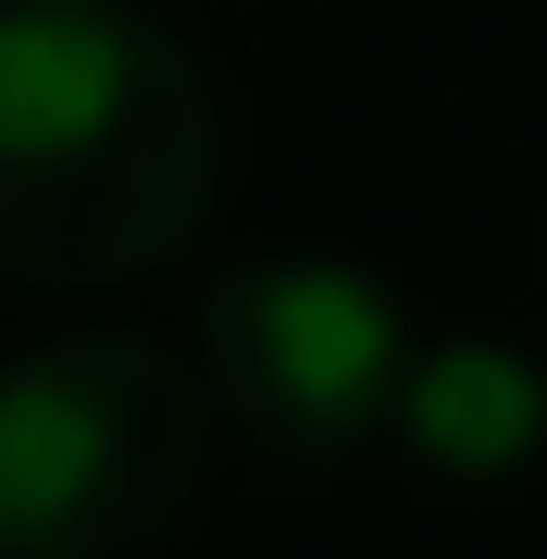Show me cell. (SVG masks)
<instances>
[{"label": "cell", "mask_w": 547, "mask_h": 559, "mask_svg": "<svg viewBox=\"0 0 547 559\" xmlns=\"http://www.w3.org/2000/svg\"><path fill=\"white\" fill-rule=\"evenodd\" d=\"M187 360H200L212 423L249 460L336 473L385 436V399L411 360V299L361 274L348 249H249L200 286Z\"/></svg>", "instance_id": "obj_3"}, {"label": "cell", "mask_w": 547, "mask_h": 559, "mask_svg": "<svg viewBox=\"0 0 547 559\" xmlns=\"http://www.w3.org/2000/svg\"><path fill=\"white\" fill-rule=\"evenodd\" d=\"M212 473L200 360L150 323H62L0 360V559H163Z\"/></svg>", "instance_id": "obj_2"}, {"label": "cell", "mask_w": 547, "mask_h": 559, "mask_svg": "<svg viewBox=\"0 0 547 559\" xmlns=\"http://www.w3.org/2000/svg\"><path fill=\"white\" fill-rule=\"evenodd\" d=\"M385 436L448 485H510L547 460V360L510 336H411Z\"/></svg>", "instance_id": "obj_4"}, {"label": "cell", "mask_w": 547, "mask_h": 559, "mask_svg": "<svg viewBox=\"0 0 547 559\" xmlns=\"http://www.w3.org/2000/svg\"><path fill=\"white\" fill-rule=\"evenodd\" d=\"M224 87L150 0H0V286L100 299L200 249Z\"/></svg>", "instance_id": "obj_1"}]
</instances>
